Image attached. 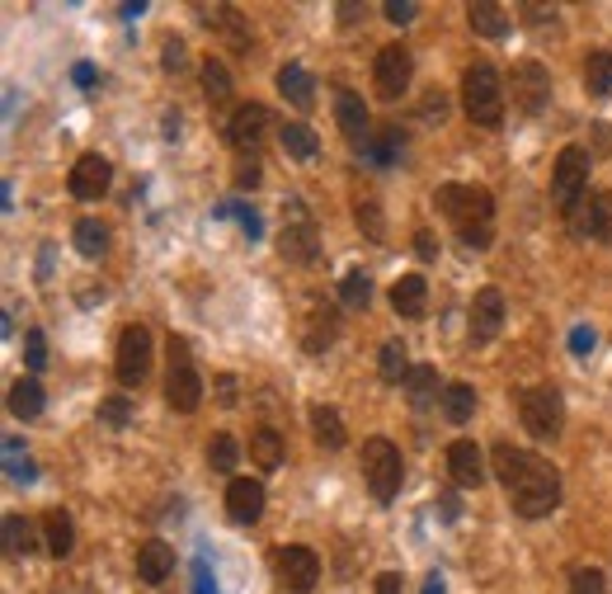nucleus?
Masks as SVG:
<instances>
[{"instance_id": "nucleus-52", "label": "nucleus", "mask_w": 612, "mask_h": 594, "mask_svg": "<svg viewBox=\"0 0 612 594\" xmlns=\"http://www.w3.org/2000/svg\"><path fill=\"white\" fill-rule=\"evenodd\" d=\"M259 184V161H241V170H235V190H255Z\"/></svg>"}, {"instance_id": "nucleus-39", "label": "nucleus", "mask_w": 612, "mask_h": 594, "mask_svg": "<svg viewBox=\"0 0 612 594\" xmlns=\"http://www.w3.org/2000/svg\"><path fill=\"white\" fill-rule=\"evenodd\" d=\"M339 302L349 307V311H358V307H368L372 302V274L368 270H349L339 278Z\"/></svg>"}, {"instance_id": "nucleus-42", "label": "nucleus", "mask_w": 612, "mask_h": 594, "mask_svg": "<svg viewBox=\"0 0 612 594\" xmlns=\"http://www.w3.org/2000/svg\"><path fill=\"white\" fill-rule=\"evenodd\" d=\"M24 364H28V378H38V373L47 368V335L43 331L24 335Z\"/></svg>"}, {"instance_id": "nucleus-23", "label": "nucleus", "mask_w": 612, "mask_h": 594, "mask_svg": "<svg viewBox=\"0 0 612 594\" xmlns=\"http://www.w3.org/2000/svg\"><path fill=\"white\" fill-rule=\"evenodd\" d=\"M401 392H405V401H411L415 411H429L434 401H443V387H438V368H434V364H415L411 378L401 382Z\"/></svg>"}, {"instance_id": "nucleus-14", "label": "nucleus", "mask_w": 612, "mask_h": 594, "mask_svg": "<svg viewBox=\"0 0 612 594\" xmlns=\"http://www.w3.org/2000/svg\"><path fill=\"white\" fill-rule=\"evenodd\" d=\"M513 104L518 114L528 118H542L546 104H552V71L542 61H518L513 67Z\"/></svg>"}, {"instance_id": "nucleus-21", "label": "nucleus", "mask_w": 612, "mask_h": 594, "mask_svg": "<svg viewBox=\"0 0 612 594\" xmlns=\"http://www.w3.org/2000/svg\"><path fill=\"white\" fill-rule=\"evenodd\" d=\"M391 311H396L401 321H424V311H429V278L401 274L396 284H391Z\"/></svg>"}, {"instance_id": "nucleus-41", "label": "nucleus", "mask_w": 612, "mask_h": 594, "mask_svg": "<svg viewBox=\"0 0 612 594\" xmlns=\"http://www.w3.org/2000/svg\"><path fill=\"white\" fill-rule=\"evenodd\" d=\"M100 425H108V430H128L132 425V401H128V392H114V397L100 401Z\"/></svg>"}, {"instance_id": "nucleus-18", "label": "nucleus", "mask_w": 612, "mask_h": 594, "mask_svg": "<svg viewBox=\"0 0 612 594\" xmlns=\"http://www.w3.org/2000/svg\"><path fill=\"white\" fill-rule=\"evenodd\" d=\"M335 118H339V133L349 137L354 147H368V142H372L368 104H363V95H358V90H349V85L335 90Z\"/></svg>"}, {"instance_id": "nucleus-28", "label": "nucleus", "mask_w": 612, "mask_h": 594, "mask_svg": "<svg viewBox=\"0 0 612 594\" xmlns=\"http://www.w3.org/2000/svg\"><path fill=\"white\" fill-rule=\"evenodd\" d=\"M466 24H471V34H481V38H505L509 34V14H505V5H495V0H471Z\"/></svg>"}, {"instance_id": "nucleus-11", "label": "nucleus", "mask_w": 612, "mask_h": 594, "mask_svg": "<svg viewBox=\"0 0 612 594\" xmlns=\"http://www.w3.org/2000/svg\"><path fill=\"white\" fill-rule=\"evenodd\" d=\"M147 373H151V331L141 321H132V325H123V335H118L114 378L123 387H141L147 382Z\"/></svg>"}, {"instance_id": "nucleus-49", "label": "nucleus", "mask_w": 612, "mask_h": 594, "mask_svg": "<svg viewBox=\"0 0 612 594\" xmlns=\"http://www.w3.org/2000/svg\"><path fill=\"white\" fill-rule=\"evenodd\" d=\"M570 354H579V358L593 354V331H589V325H575V331H570Z\"/></svg>"}, {"instance_id": "nucleus-57", "label": "nucleus", "mask_w": 612, "mask_h": 594, "mask_svg": "<svg viewBox=\"0 0 612 594\" xmlns=\"http://www.w3.org/2000/svg\"><path fill=\"white\" fill-rule=\"evenodd\" d=\"M523 20L528 24H546V20H552V10H546V5H523Z\"/></svg>"}, {"instance_id": "nucleus-7", "label": "nucleus", "mask_w": 612, "mask_h": 594, "mask_svg": "<svg viewBox=\"0 0 612 594\" xmlns=\"http://www.w3.org/2000/svg\"><path fill=\"white\" fill-rule=\"evenodd\" d=\"M278 255L288 260V264H316V260H321V231H316V217L307 213L302 198H288V203H282Z\"/></svg>"}, {"instance_id": "nucleus-12", "label": "nucleus", "mask_w": 612, "mask_h": 594, "mask_svg": "<svg viewBox=\"0 0 612 594\" xmlns=\"http://www.w3.org/2000/svg\"><path fill=\"white\" fill-rule=\"evenodd\" d=\"M274 128V118H269V108L264 104H235V114L227 123V142L245 156V161H259V147H264V137H269Z\"/></svg>"}, {"instance_id": "nucleus-26", "label": "nucleus", "mask_w": 612, "mask_h": 594, "mask_svg": "<svg viewBox=\"0 0 612 594\" xmlns=\"http://www.w3.org/2000/svg\"><path fill=\"white\" fill-rule=\"evenodd\" d=\"M311 434H316V444L321 448H344L349 444V430H344V415L335 411V405H325V401H316L311 405Z\"/></svg>"}, {"instance_id": "nucleus-37", "label": "nucleus", "mask_w": 612, "mask_h": 594, "mask_svg": "<svg viewBox=\"0 0 612 594\" xmlns=\"http://www.w3.org/2000/svg\"><path fill=\"white\" fill-rule=\"evenodd\" d=\"M0 534H5V552L10 557H28L38 547V534H34V524H28L24 514H5V528H0Z\"/></svg>"}, {"instance_id": "nucleus-47", "label": "nucleus", "mask_w": 612, "mask_h": 594, "mask_svg": "<svg viewBox=\"0 0 612 594\" xmlns=\"http://www.w3.org/2000/svg\"><path fill=\"white\" fill-rule=\"evenodd\" d=\"M161 67L165 71H188V48H184V43L180 38H165V53H161Z\"/></svg>"}, {"instance_id": "nucleus-4", "label": "nucleus", "mask_w": 612, "mask_h": 594, "mask_svg": "<svg viewBox=\"0 0 612 594\" xmlns=\"http://www.w3.org/2000/svg\"><path fill=\"white\" fill-rule=\"evenodd\" d=\"M589 170H593L589 147H579V142L561 147L556 165H552V203H556V213H561V217H565V213H575L579 203H585V198L593 194V190H589Z\"/></svg>"}, {"instance_id": "nucleus-32", "label": "nucleus", "mask_w": 612, "mask_h": 594, "mask_svg": "<svg viewBox=\"0 0 612 594\" xmlns=\"http://www.w3.org/2000/svg\"><path fill=\"white\" fill-rule=\"evenodd\" d=\"M438 405H443L448 425H466V420L476 415V387H471V382H448L443 401H438Z\"/></svg>"}, {"instance_id": "nucleus-24", "label": "nucleus", "mask_w": 612, "mask_h": 594, "mask_svg": "<svg viewBox=\"0 0 612 594\" xmlns=\"http://www.w3.org/2000/svg\"><path fill=\"white\" fill-rule=\"evenodd\" d=\"M43 547H47V557H57V561L76 552V524H71L67 510H47L43 514Z\"/></svg>"}, {"instance_id": "nucleus-3", "label": "nucleus", "mask_w": 612, "mask_h": 594, "mask_svg": "<svg viewBox=\"0 0 612 594\" xmlns=\"http://www.w3.org/2000/svg\"><path fill=\"white\" fill-rule=\"evenodd\" d=\"M505 81L490 61H476V67L462 71V108L476 128H499L505 123Z\"/></svg>"}, {"instance_id": "nucleus-1", "label": "nucleus", "mask_w": 612, "mask_h": 594, "mask_svg": "<svg viewBox=\"0 0 612 594\" xmlns=\"http://www.w3.org/2000/svg\"><path fill=\"white\" fill-rule=\"evenodd\" d=\"M490 467H495V477L505 481L509 505H513L518 519H546V514L561 510V472L542 458V453L495 444Z\"/></svg>"}, {"instance_id": "nucleus-13", "label": "nucleus", "mask_w": 612, "mask_h": 594, "mask_svg": "<svg viewBox=\"0 0 612 594\" xmlns=\"http://www.w3.org/2000/svg\"><path fill=\"white\" fill-rule=\"evenodd\" d=\"M565 227H570L579 241L612 245V190H593L575 213H565Z\"/></svg>"}, {"instance_id": "nucleus-59", "label": "nucleus", "mask_w": 612, "mask_h": 594, "mask_svg": "<svg viewBox=\"0 0 612 594\" xmlns=\"http://www.w3.org/2000/svg\"><path fill=\"white\" fill-rule=\"evenodd\" d=\"M358 20V5H349V0H344V5H339V24H354Z\"/></svg>"}, {"instance_id": "nucleus-55", "label": "nucleus", "mask_w": 612, "mask_h": 594, "mask_svg": "<svg viewBox=\"0 0 612 594\" xmlns=\"http://www.w3.org/2000/svg\"><path fill=\"white\" fill-rule=\"evenodd\" d=\"M438 514H443V519H458V514H462V505H458V495H438Z\"/></svg>"}, {"instance_id": "nucleus-5", "label": "nucleus", "mask_w": 612, "mask_h": 594, "mask_svg": "<svg viewBox=\"0 0 612 594\" xmlns=\"http://www.w3.org/2000/svg\"><path fill=\"white\" fill-rule=\"evenodd\" d=\"M165 354H170V373H165V401H170V411L194 415L198 405H203V378H198L194 350H188L184 335H170Z\"/></svg>"}, {"instance_id": "nucleus-43", "label": "nucleus", "mask_w": 612, "mask_h": 594, "mask_svg": "<svg viewBox=\"0 0 612 594\" xmlns=\"http://www.w3.org/2000/svg\"><path fill=\"white\" fill-rule=\"evenodd\" d=\"M570 594H608L603 571H599V567H579V571L570 575Z\"/></svg>"}, {"instance_id": "nucleus-38", "label": "nucleus", "mask_w": 612, "mask_h": 594, "mask_svg": "<svg viewBox=\"0 0 612 594\" xmlns=\"http://www.w3.org/2000/svg\"><path fill=\"white\" fill-rule=\"evenodd\" d=\"M203 95H208L212 104H227L231 100V71L222 57H208L203 61Z\"/></svg>"}, {"instance_id": "nucleus-15", "label": "nucleus", "mask_w": 612, "mask_h": 594, "mask_svg": "<svg viewBox=\"0 0 612 594\" xmlns=\"http://www.w3.org/2000/svg\"><path fill=\"white\" fill-rule=\"evenodd\" d=\"M108 180H114V165H108L100 151H85L81 161L71 165V175H67V190H71V198L94 203V198H104V194H108Z\"/></svg>"}, {"instance_id": "nucleus-56", "label": "nucleus", "mask_w": 612, "mask_h": 594, "mask_svg": "<svg viewBox=\"0 0 612 594\" xmlns=\"http://www.w3.org/2000/svg\"><path fill=\"white\" fill-rule=\"evenodd\" d=\"M71 81H76V85H94V67H90V61H76V67H71Z\"/></svg>"}, {"instance_id": "nucleus-20", "label": "nucleus", "mask_w": 612, "mask_h": 594, "mask_svg": "<svg viewBox=\"0 0 612 594\" xmlns=\"http://www.w3.org/2000/svg\"><path fill=\"white\" fill-rule=\"evenodd\" d=\"M227 514H231V524H259V514H264V481H255V477H231V487H227Z\"/></svg>"}, {"instance_id": "nucleus-22", "label": "nucleus", "mask_w": 612, "mask_h": 594, "mask_svg": "<svg viewBox=\"0 0 612 594\" xmlns=\"http://www.w3.org/2000/svg\"><path fill=\"white\" fill-rule=\"evenodd\" d=\"M170 571H175V552H170V542L151 538V542L137 547V581L141 585H161V581H170Z\"/></svg>"}, {"instance_id": "nucleus-16", "label": "nucleus", "mask_w": 612, "mask_h": 594, "mask_svg": "<svg viewBox=\"0 0 612 594\" xmlns=\"http://www.w3.org/2000/svg\"><path fill=\"white\" fill-rule=\"evenodd\" d=\"M443 458H448V477L458 481V487H466V491H476L481 481L490 477V458L481 453L476 439H452Z\"/></svg>"}, {"instance_id": "nucleus-33", "label": "nucleus", "mask_w": 612, "mask_h": 594, "mask_svg": "<svg viewBox=\"0 0 612 594\" xmlns=\"http://www.w3.org/2000/svg\"><path fill=\"white\" fill-rule=\"evenodd\" d=\"M585 90L593 100L612 95V53L608 48H589V57H585Z\"/></svg>"}, {"instance_id": "nucleus-29", "label": "nucleus", "mask_w": 612, "mask_h": 594, "mask_svg": "<svg viewBox=\"0 0 612 594\" xmlns=\"http://www.w3.org/2000/svg\"><path fill=\"white\" fill-rule=\"evenodd\" d=\"M282 458H288V448H282V434L274 425H259L250 434V462L264 467V472H278Z\"/></svg>"}, {"instance_id": "nucleus-30", "label": "nucleus", "mask_w": 612, "mask_h": 594, "mask_svg": "<svg viewBox=\"0 0 612 594\" xmlns=\"http://www.w3.org/2000/svg\"><path fill=\"white\" fill-rule=\"evenodd\" d=\"M43 405H47V397H43L38 378H14L10 382V415L14 420H38Z\"/></svg>"}, {"instance_id": "nucleus-2", "label": "nucleus", "mask_w": 612, "mask_h": 594, "mask_svg": "<svg viewBox=\"0 0 612 594\" xmlns=\"http://www.w3.org/2000/svg\"><path fill=\"white\" fill-rule=\"evenodd\" d=\"M438 213L448 217V227L471 245V250H490L495 241V194L485 184H438L434 190Z\"/></svg>"}, {"instance_id": "nucleus-40", "label": "nucleus", "mask_w": 612, "mask_h": 594, "mask_svg": "<svg viewBox=\"0 0 612 594\" xmlns=\"http://www.w3.org/2000/svg\"><path fill=\"white\" fill-rule=\"evenodd\" d=\"M235 462H241V444H235L231 434H217V439L208 444V467L212 472H222V477H231Z\"/></svg>"}, {"instance_id": "nucleus-48", "label": "nucleus", "mask_w": 612, "mask_h": 594, "mask_svg": "<svg viewBox=\"0 0 612 594\" xmlns=\"http://www.w3.org/2000/svg\"><path fill=\"white\" fill-rule=\"evenodd\" d=\"M382 14H386L391 24H411L415 14H419V5H415V0H386V5H382Z\"/></svg>"}, {"instance_id": "nucleus-50", "label": "nucleus", "mask_w": 612, "mask_h": 594, "mask_svg": "<svg viewBox=\"0 0 612 594\" xmlns=\"http://www.w3.org/2000/svg\"><path fill=\"white\" fill-rule=\"evenodd\" d=\"M217 401H222V405H235V401H241V382H235L231 373H222V378H217Z\"/></svg>"}, {"instance_id": "nucleus-51", "label": "nucleus", "mask_w": 612, "mask_h": 594, "mask_svg": "<svg viewBox=\"0 0 612 594\" xmlns=\"http://www.w3.org/2000/svg\"><path fill=\"white\" fill-rule=\"evenodd\" d=\"M194 594H217V585H212V571H208V561H194Z\"/></svg>"}, {"instance_id": "nucleus-27", "label": "nucleus", "mask_w": 612, "mask_h": 594, "mask_svg": "<svg viewBox=\"0 0 612 594\" xmlns=\"http://www.w3.org/2000/svg\"><path fill=\"white\" fill-rule=\"evenodd\" d=\"M278 142H282V151H288L292 161H302V165L321 161V137H316V128H307V123H282Z\"/></svg>"}, {"instance_id": "nucleus-45", "label": "nucleus", "mask_w": 612, "mask_h": 594, "mask_svg": "<svg viewBox=\"0 0 612 594\" xmlns=\"http://www.w3.org/2000/svg\"><path fill=\"white\" fill-rule=\"evenodd\" d=\"M5 472H10V481H34L38 477L34 462L20 458V439H5Z\"/></svg>"}, {"instance_id": "nucleus-44", "label": "nucleus", "mask_w": 612, "mask_h": 594, "mask_svg": "<svg viewBox=\"0 0 612 594\" xmlns=\"http://www.w3.org/2000/svg\"><path fill=\"white\" fill-rule=\"evenodd\" d=\"M217 217H235V222L245 227V237H250V241H255V237H259V227H264V222H259V213H255V208H245V203H222V208H217Z\"/></svg>"}, {"instance_id": "nucleus-6", "label": "nucleus", "mask_w": 612, "mask_h": 594, "mask_svg": "<svg viewBox=\"0 0 612 594\" xmlns=\"http://www.w3.org/2000/svg\"><path fill=\"white\" fill-rule=\"evenodd\" d=\"M518 425H523L532 439H561V430H565V397H561V387L552 382H542V387H528V392H518Z\"/></svg>"}, {"instance_id": "nucleus-35", "label": "nucleus", "mask_w": 612, "mask_h": 594, "mask_svg": "<svg viewBox=\"0 0 612 594\" xmlns=\"http://www.w3.org/2000/svg\"><path fill=\"white\" fill-rule=\"evenodd\" d=\"M354 217H358V227H363V237L382 245L386 241V217H382V198L377 194H358L354 198Z\"/></svg>"}, {"instance_id": "nucleus-25", "label": "nucleus", "mask_w": 612, "mask_h": 594, "mask_svg": "<svg viewBox=\"0 0 612 594\" xmlns=\"http://www.w3.org/2000/svg\"><path fill=\"white\" fill-rule=\"evenodd\" d=\"M278 95L288 100L292 108H302V114H307V108L316 104V81L307 76V67H297V61H288V67L278 71Z\"/></svg>"}, {"instance_id": "nucleus-31", "label": "nucleus", "mask_w": 612, "mask_h": 594, "mask_svg": "<svg viewBox=\"0 0 612 594\" xmlns=\"http://www.w3.org/2000/svg\"><path fill=\"white\" fill-rule=\"evenodd\" d=\"M203 24H208V28H222V34L231 38V48H241V53H250L245 14L235 10V5H212V10H203Z\"/></svg>"}, {"instance_id": "nucleus-36", "label": "nucleus", "mask_w": 612, "mask_h": 594, "mask_svg": "<svg viewBox=\"0 0 612 594\" xmlns=\"http://www.w3.org/2000/svg\"><path fill=\"white\" fill-rule=\"evenodd\" d=\"M377 373H382V382L411 378V350H405V340H386L382 354H377Z\"/></svg>"}, {"instance_id": "nucleus-34", "label": "nucleus", "mask_w": 612, "mask_h": 594, "mask_svg": "<svg viewBox=\"0 0 612 594\" xmlns=\"http://www.w3.org/2000/svg\"><path fill=\"white\" fill-rule=\"evenodd\" d=\"M71 241H76V250H81L85 260H100L108 250V227L100 222V217H81V222L71 227Z\"/></svg>"}, {"instance_id": "nucleus-46", "label": "nucleus", "mask_w": 612, "mask_h": 594, "mask_svg": "<svg viewBox=\"0 0 612 594\" xmlns=\"http://www.w3.org/2000/svg\"><path fill=\"white\" fill-rule=\"evenodd\" d=\"M419 118L424 123H443L448 118V95H443V90H429V95L419 100Z\"/></svg>"}, {"instance_id": "nucleus-19", "label": "nucleus", "mask_w": 612, "mask_h": 594, "mask_svg": "<svg viewBox=\"0 0 612 594\" xmlns=\"http://www.w3.org/2000/svg\"><path fill=\"white\" fill-rule=\"evenodd\" d=\"M335 335H339V311L330 302H311L307 317H302V350L316 358V354H325L330 345H335Z\"/></svg>"}, {"instance_id": "nucleus-58", "label": "nucleus", "mask_w": 612, "mask_h": 594, "mask_svg": "<svg viewBox=\"0 0 612 594\" xmlns=\"http://www.w3.org/2000/svg\"><path fill=\"white\" fill-rule=\"evenodd\" d=\"M424 594H448V585H443V575H429V581H424Z\"/></svg>"}, {"instance_id": "nucleus-54", "label": "nucleus", "mask_w": 612, "mask_h": 594, "mask_svg": "<svg viewBox=\"0 0 612 594\" xmlns=\"http://www.w3.org/2000/svg\"><path fill=\"white\" fill-rule=\"evenodd\" d=\"M415 255H419V260H434V255H438V245H434L429 231H415Z\"/></svg>"}, {"instance_id": "nucleus-17", "label": "nucleus", "mask_w": 612, "mask_h": 594, "mask_svg": "<svg viewBox=\"0 0 612 594\" xmlns=\"http://www.w3.org/2000/svg\"><path fill=\"white\" fill-rule=\"evenodd\" d=\"M499 331H505V293L481 288L471 302V345H490Z\"/></svg>"}, {"instance_id": "nucleus-10", "label": "nucleus", "mask_w": 612, "mask_h": 594, "mask_svg": "<svg viewBox=\"0 0 612 594\" xmlns=\"http://www.w3.org/2000/svg\"><path fill=\"white\" fill-rule=\"evenodd\" d=\"M411 76H415V53L405 48V43H386V48H377V61H372V90L377 100H401L405 90H411Z\"/></svg>"}, {"instance_id": "nucleus-53", "label": "nucleus", "mask_w": 612, "mask_h": 594, "mask_svg": "<svg viewBox=\"0 0 612 594\" xmlns=\"http://www.w3.org/2000/svg\"><path fill=\"white\" fill-rule=\"evenodd\" d=\"M377 594H405V575L401 571H382L377 575Z\"/></svg>"}, {"instance_id": "nucleus-9", "label": "nucleus", "mask_w": 612, "mask_h": 594, "mask_svg": "<svg viewBox=\"0 0 612 594\" xmlns=\"http://www.w3.org/2000/svg\"><path fill=\"white\" fill-rule=\"evenodd\" d=\"M274 581L282 594H311L321 581V557L302 542H288L274 552Z\"/></svg>"}, {"instance_id": "nucleus-8", "label": "nucleus", "mask_w": 612, "mask_h": 594, "mask_svg": "<svg viewBox=\"0 0 612 594\" xmlns=\"http://www.w3.org/2000/svg\"><path fill=\"white\" fill-rule=\"evenodd\" d=\"M363 481H368V491L377 505H391L401 491V481H405V458H401V448L391 444V439H368L363 444Z\"/></svg>"}, {"instance_id": "nucleus-60", "label": "nucleus", "mask_w": 612, "mask_h": 594, "mask_svg": "<svg viewBox=\"0 0 612 594\" xmlns=\"http://www.w3.org/2000/svg\"><path fill=\"white\" fill-rule=\"evenodd\" d=\"M165 137H180V114H165Z\"/></svg>"}]
</instances>
